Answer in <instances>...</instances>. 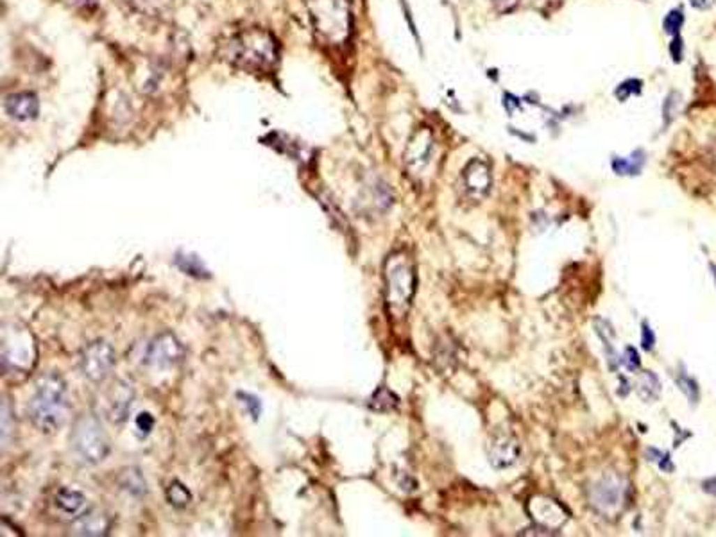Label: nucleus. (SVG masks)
<instances>
[{
    "label": "nucleus",
    "mask_w": 716,
    "mask_h": 537,
    "mask_svg": "<svg viewBox=\"0 0 716 537\" xmlns=\"http://www.w3.org/2000/svg\"><path fill=\"white\" fill-rule=\"evenodd\" d=\"M684 20H686V17H684L683 8L670 9V11H668L663 18L664 33L670 34L671 38L679 36L680 29H683V25H684Z\"/></svg>",
    "instance_id": "b1692460"
},
{
    "label": "nucleus",
    "mask_w": 716,
    "mask_h": 537,
    "mask_svg": "<svg viewBox=\"0 0 716 537\" xmlns=\"http://www.w3.org/2000/svg\"><path fill=\"white\" fill-rule=\"evenodd\" d=\"M528 507H530L532 520L535 523H539L546 530L560 529L569 517L566 508L560 504H557L555 500H552V498H548V496H534Z\"/></svg>",
    "instance_id": "f8f14e48"
},
{
    "label": "nucleus",
    "mask_w": 716,
    "mask_h": 537,
    "mask_svg": "<svg viewBox=\"0 0 716 537\" xmlns=\"http://www.w3.org/2000/svg\"><path fill=\"white\" fill-rule=\"evenodd\" d=\"M385 280V305L394 319H403L416 294V267L407 251L389 255L383 268Z\"/></svg>",
    "instance_id": "7ed1b4c3"
},
{
    "label": "nucleus",
    "mask_w": 716,
    "mask_h": 537,
    "mask_svg": "<svg viewBox=\"0 0 716 537\" xmlns=\"http://www.w3.org/2000/svg\"><path fill=\"white\" fill-rule=\"evenodd\" d=\"M313 27L329 43H342L350 36L351 15L348 0H308Z\"/></svg>",
    "instance_id": "20e7f679"
},
{
    "label": "nucleus",
    "mask_w": 716,
    "mask_h": 537,
    "mask_svg": "<svg viewBox=\"0 0 716 537\" xmlns=\"http://www.w3.org/2000/svg\"><path fill=\"white\" fill-rule=\"evenodd\" d=\"M629 492V483L622 475L609 473L591 485L589 489V504L604 516H613L623 508Z\"/></svg>",
    "instance_id": "423d86ee"
},
{
    "label": "nucleus",
    "mask_w": 716,
    "mask_h": 537,
    "mask_svg": "<svg viewBox=\"0 0 716 537\" xmlns=\"http://www.w3.org/2000/svg\"><path fill=\"white\" fill-rule=\"evenodd\" d=\"M15 339H17V347H11L9 344L4 342V353H2L4 364H13L15 369H27L31 365L29 362H27V358L31 356L33 344H29L27 335L15 333Z\"/></svg>",
    "instance_id": "dca6fc26"
},
{
    "label": "nucleus",
    "mask_w": 716,
    "mask_h": 537,
    "mask_svg": "<svg viewBox=\"0 0 716 537\" xmlns=\"http://www.w3.org/2000/svg\"><path fill=\"white\" fill-rule=\"evenodd\" d=\"M636 391H638L639 398L645 401H655L661 394V384H659V378L652 371H643V375L639 376L638 384H636Z\"/></svg>",
    "instance_id": "6ab92c4d"
},
{
    "label": "nucleus",
    "mask_w": 716,
    "mask_h": 537,
    "mask_svg": "<svg viewBox=\"0 0 716 537\" xmlns=\"http://www.w3.org/2000/svg\"><path fill=\"white\" fill-rule=\"evenodd\" d=\"M167 501L176 508H185L192 501V492L179 480H174L167 487Z\"/></svg>",
    "instance_id": "4be33fe9"
},
{
    "label": "nucleus",
    "mask_w": 716,
    "mask_h": 537,
    "mask_svg": "<svg viewBox=\"0 0 716 537\" xmlns=\"http://www.w3.org/2000/svg\"><path fill=\"white\" fill-rule=\"evenodd\" d=\"M185 358L181 340L170 331H163L149 342L145 349V364L154 368H172Z\"/></svg>",
    "instance_id": "6e6552de"
},
{
    "label": "nucleus",
    "mask_w": 716,
    "mask_h": 537,
    "mask_svg": "<svg viewBox=\"0 0 716 537\" xmlns=\"http://www.w3.org/2000/svg\"><path fill=\"white\" fill-rule=\"evenodd\" d=\"M133 401H135V387L128 380H117L106 394V414L110 421L122 425L129 418Z\"/></svg>",
    "instance_id": "9d476101"
},
{
    "label": "nucleus",
    "mask_w": 716,
    "mask_h": 537,
    "mask_svg": "<svg viewBox=\"0 0 716 537\" xmlns=\"http://www.w3.org/2000/svg\"><path fill=\"white\" fill-rule=\"evenodd\" d=\"M521 455L519 442L511 434H496L491 439L489 460L496 469H505L518 462Z\"/></svg>",
    "instance_id": "ddd939ff"
},
{
    "label": "nucleus",
    "mask_w": 716,
    "mask_h": 537,
    "mask_svg": "<svg viewBox=\"0 0 716 537\" xmlns=\"http://www.w3.org/2000/svg\"><path fill=\"white\" fill-rule=\"evenodd\" d=\"M115 365V349L106 340L88 344L79 355V369L87 380L99 384L104 381Z\"/></svg>",
    "instance_id": "0eeeda50"
},
{
    "label": "nucleus",
    "mask_w": 716,
    "mask_h": 537,
    "mask_svg": "<svg viewBox=\"0 0 716 537\" xmlns=\"http://www.w3.org/2000/svg\"><path fill=\"white\" fill-rule=\"evenodd\" d=\"M646 156L641 149L630 153V156H614L611 165L613 170L620 176H638L645 167Z\"/></svg>",
    "instance_id": "a211bd4d"
},
{
    "label": "nucleus",
    "mask_w": 716,
    "mask_h": 537,
    "mask_svg": "<svg viewBox=\"0 0 716 537\" xmlns=\"http://www.w3.org/2000/svg\"><path fill=\"white\" fill-rule=\"evenodd\" d=\"M154 425H156V419H154V416L151 412H140L135 419L136 434L140 435V437L151 435V432L154 430Z\"/></svg>",
    "instance_id": "cd10ccee"
},
{
    "label": "nucleus",
    "mask_w": 716,
    "mask_h": 537,
    "mask_svg": "<svg viewBox=\"0 0 716 537\" xmlns=\"http://www.w3.org/2000/svg\"><path fill=\"white\" fill-rule=\"evenodd\" d=\"M702 487H704L706 492H709V494L715 496V498H716V476H715V478L704 480V483H702Z\"/></svg>",
    "instance_id": "c9c22d12"
},
{
    "label": "nucleus",
    "mask_w": 716,
    "mask_h": 537,
    "mask_svg": "<svg viewBox=\"0 0 716 537\" xmlns=\"http://www.w3.org/2000/svg\"><path fill=\"white\" fill-rule=\"evenodd\" d=\"M6 113H8L11 119L15 120H33L36 119L38 112H40V103H38V97L31 91H20V93H13L6 99Z\"/></svg>",
    "instance_id": "2eb2a0df"
},
{
    "label": "nucleus",
    "mask_w": 716,
    "mask_h": 537,
    "mask_svg": "<svg viewBox=\"0 0 716 537\" xmlns=\"http://www.w3.org/2000/svg\"><path fill=\"white\" fill-rule=\"evenodd\" d=\"M112 530V520L107 514H104L103 510H97V508H91V510H82L74 521V527H72V534L75 536H107Z\"/></svg>",
    "instance_id": "4468645a"
},
{
    "label": "nucleus",
    "mask_w": 716,
    "mask_h": 537,
    "mask_svg": "<svg viewBox=\"0 0 716 537\" xmlns=\"http://www.w3.org/2000/svg\"><path fill=\"white\" fill-rule=\"evenodd\" d=\"M462 183H464L465 194L473 201H482L487 197L493 186V174L486 161L473 158V160L462 170Z\"/></svg>",
    "instance_id": "9b49d317"
},
{
    "label": "nucleus",
    "mask_w": 716,
    "mask_h": 537,
    "mask_svg": "<svg viewBox=\"0 0 716 537\" xmlns=\"http://www.w3.org/2000/svg\"><path fill=\"white\" fill-rule=\"evenodd\" d=\"M503 107H505L507 113L512 116L514 109L521 107V99H518L516 96H512L511 91H505V93H503Z\"/></svg>",
    "instance_id": "72a5a7b5"
},
{
    "label": "nucleus",
    "mask_w": 716,
    "mask_h": 537,
    "mask_svg": "<svg viewBox=\"0 0 716 537\" xmlns=\"http://www.w3.org/2000/svg\"><path fill=\"white\" fill-rule=\"evenodd\" d=\"M676 381H677V385L680 387V391L686 394V398L689 400V403H693V405H695L696 401H699V384L693 380L692 376H687L686 372H679V376L676 378Z\"/></svg>",
    "instance_id": "a878e982"
},
{
    "label": "nucleus",
    "mask_w": 716,
    "mask_h": 537,
    "mask_svg": "<svg viewBox=\"0 0 716 537\" xmlns=\"http://www.w3.org/2000/svg\"><path fill=\"white\" fill-rule=\"evenodd\" d=\"M689 4H692V8L704 11V9H708L709 6H711V0H689Z\"/></svg>",
    "instance_id": "e433bc0d"
},
{
    "label": "nucleus",
    "mask_w": 716,
    "mask_h": 537,
    "mask_svg": "<svg viewBox=\"0 0 716 537\" xmlns=\"http://www.w3.org/2000/svg\"><path fill=\"white\" fill-rule=\"evenodd\" d=\"M176 265L181 268L183 273L190 274V276H195V278L210 276V273H208V268H206L204 264L201 262V258H197L195 255H183V252H179V255L176 257Z\"/></svg>",
    "instance_id": "aec40b11"
},
{
    "label": "nucleus",
    "mask_w": 716,
    "mask_h": 537,
    "mask_svg": "<svg viewBox=\"0 0 716 537\" xmlns=\"http://www.w3.org/2000/svg\"><path fill=\"white\" fill-rule=\"evenodd\" d=\"M239 398L242 400V405H246V409L249 410V414L253 416V419H258L260 414H262V405H260V400L253 394L247 393H239Z\"/></svg>",
    "instance_id": "7c9ffc66"
},
{
    "label": "nucleus",
    "mask_w": 716,
    "mask_h": 537,
    "mask_svg": "<svg viewBox=\"0 0 716 537\" xmlns=\"http://www.w3.org/2000/svg\"><path fill=\"white\" fill-rule=\"evenodd\" d=\"M54 504H56V508H58L59 513H63L65 516L77 517L79 514L84 510V505H87V496L82 494L81 491H77V489L63 487V489H59L58 494H56V500H54Z\"/></svg>",
    "instance_id": "f3484780"
},
{
    "label": "nucleus",
    "mask_w": 716,
    "mask_h": 537,
    "mask_svg": "<svg viewBox=\"0 0 716 537\" xmlns=\"http://www.w3.org/2000/svg\"><path fill=\"white\" fill-rule=\"evenodd\" d=\"M711 271H713V276H715V281H716V265L711 264Z\"/></svg>",
    "instance_id": "4c0bfd02"
},
{
    "label": "nucleus",
    "mask_w": 716,
    "mask_h": 537,
    "mask_svg": "<svg viewBox=\"0 0 716 537\" xmlns=\"http://www.w3.org/2000/svg\"><path fill=\"white\" fill-rule=\"evenodd\" d=\"M641 91H643L641 79L630 77V79H625L623 83H620L616 88H614V97H616L620 103H627L630 97L641 96Z\"/></svg>",
    "instance_id": "5701e85b"
},
{
    "label": "nucleus",
    "mask_w": 716,
    "mask_h": 537,
    "mask_svg": "<svg viewBox=\"0 0 716 537\" xmlns=\"http://www.w3.org/2000/svg\"><path fill=\"white\" fill-rule=\"evenodd\" d=\"M622 364L625 365V368L629 369L630 372L638 371L639 365H641V358H639V353H638V349H636V347H632V346H627L625 347V351H623Z\"/></svg>",
    "instance_id": "c756f323"
},
{
    "label": "nucleus",
    "mask_w": 716,
    "mask_h": 537,
    "mask_svg": "<svg viewBox=\"0 0 716 537\" xmlns=\"http://www.w3.org/2000/svg\"><path fill=\"white\" fill-rule=\"evenodd\" d=\"M654 344H655V335L654 331H652L650 324L646 321H643L641 324V346L645 351H652L654 349Z\"/></svg>",
    "instance_id": "2f4dec72"
},
{
    "label": "nucleus",
    "mask_w": 716,
    "mask_h": 537,
    "mask_svg": "<svg viewBox=\"0 0 716 537\" xmlns=\"http://www.w3.org/2000/svg\"><path fill=\"white\" fill-rule=\"evenodd\" d=\"M521 0H494V8L500 13H511L519 6Z\"/></svg>",
    "instance_id": "f704fd0d"
},
{
    "label": "nucleus",
    "mask_w": 716,
    "mask_h": 537,
    "mask_svg": "<svg viewBox=\"0 0 716 537\" xmlns=\"http://www.w3.org/2000/svg\"><path fill=\"white\" fill-rule=\"evenodd\" d=\"M646 457H648V460L650 462H655L657 464L663 471H673V464H671V459H670V453H666V451H659L655 450V448H648V451H646Z\"/></svg>",
    "instance_id": "c85d7f7f"
},
{
    "label": "nucleus",
    "mask_w": 716,
    "mask_h": 537,
    "mask_svg": "<svg viewBox=\"0 0 716 537\" xmlns=\"http://www.w3.org/2000/svg\"><path fill=\"white\" fill-rule=\"evenodd\" d=\"M399 400L394 393H391L389 388L382 387L375 393V396L371 398V409L376 410V412H391L398 407Z\"/></svg>",
    "instance_id": "412c9836"
},
{
    "label": "nucleus",
    "mask_w": 716,
    "mask_h": 537,
    "mask_svg": "<svg viewBox=\"0 0 716 537\" xmlns=\"http://www.w3.org/2000/svg\"><path fill=\"white\" fill-rule=\"evenodd\" d=\"M72 448L84 464H99L110 453V439L97 416L84 414L74 423L70 434Z\"/></svg>",
    "instance_id": "39448f33"
},
{
    "label": "nucleus",
    "mask_w": 716,
    "mask_h": 537,
    "mask_svg": "<svg viewBox=\"0 0 716 537\" xmlns=\"http://www.w3.org/2000/svg\"><path fill=\"white\" fill-rule=\"evenodd\" d=\"M221 54L233 65L253 72H269L278 63V43L269 31L244 29L231 34L223 43Z\"/></svg>",
    "instance_id": "f257e3e1"
},
{
    "label": "nucleus",
    "mask_w": 716,
    "mask_h": 537,
    "mask_svg": "<svg viewBox=\"0 0 716 537\" xmlns=\"http://www.w3.org/2000/svg\"><path fill=\"white\" fill-rule=\"evenodd\" d=\"M120 485L122 489H126L131 494H145V480L142 478V475L138 471H126L122 475V480H120Z\"/></svg>",
    "instance_id": "393cba45"
},
{
    "label": "nucleus",
    "mask_w": 716,
    "mask_h": 537,
    "mask_svg": "<svg viewBox=\"0 0 716 537\" xmlns=\"http://www.w3.org/2000/svg\"><path fill=\"white\" fill-rule=\"evenodd\" d=\"M433 147H435V142H433L432 131L428 128L417 129L405 151V163L408 169L414 174L423 172L432 161Z\"/></svg>",
    "instance_id": "1a4fd4ad"
},
{
    "label": "nucleus",
    "mask_w": 716,
    "mask_h": 537,
    "mask_svg": "<svg viewBox=\"0 0 716 537\" xmlns=\"http://www.w3.org/2000/svg\"><path fill=\"white\" fill-rule=\"evenodd\" d=\"M68 416L66 384L56 372H47L36 381L29 401V418L41 434H54L61 428Z\"/></svg>",
    "instance_id": "f03ea898"
},
{
    "label": "nucleus",
    "mask_w": 716,
    "mask_h": 537,
    "mask_svg": "<svg viewBox=\"0 0 716 537\" xmlns=\"http://www.w3.org/2000/svg\"><path fill=\"white\" fill-rule=\"evenodd\" d=\"M670 56L671 59H673V63H680L683 61L684 58V42H683V38L679 36H673V40H671L670 43Z\"/></svg>",
    "instance_id": "473e14b6"
},
{
    "label": "nucleus",
    "mask_w": 716,
    "mask_h": 537,
    "mask_svg": "<svg viewBox=\"0 0 716 537\" xmlns=\"http://www.w3.org/2000/svg\"><path fill=\"white\" fill-rule=\"evenodd\" d=\"M679 106H680V93H677V91H670L663 103L664 126H668L671 120L676 119L677 112H679Z\"/></svg>",
    "instance_id": "bb28decb"
}]
</instances>
